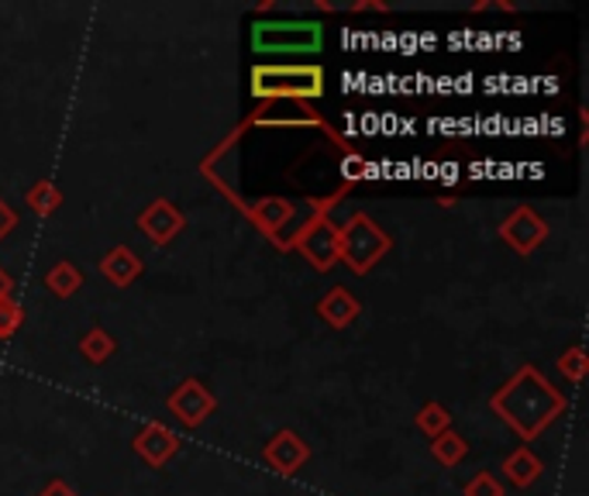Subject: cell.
Segmentation results:
<instances>
[{
	"label": "cell",
	"mask_w": 589,
	"mask_h": 496,
	"mask_svg": "<svg viewBox=\"0 0 589 496\" xmlns=\"http://www.w3.org/2000/svg\"><path fill=\"white\" fill-rule=\"evenodd\" d=\"M0 297H14V276L0 266Z\"/></svg>",
	"instance_id": "obj_27"
},
{
	"label": "cell",
	"mask_w": 589,
	"mask_h": 496,
	"mask_svg": "<svg viewBox=\"0 0 589 496\" xmlns=\"http://www.w3.org/2000/svg\"><path fill=\"white\" fill-rule=\"evenodd\" d=\"M463 496H507V489H503V483L493 473H476L463 486Z\"/></svg>",
	"instance_id": "obj_22"
},
{
	"label": "cell",
	"mask_w": 589,
	"mask_h": 496,
	"mask_svg": "<svg viewBox=\"0 0 589 496\" xmlns=\"http://www.w3.org/2000/svg\"><path fill=\"white\" fill-rule=\"evenodd\" d=\"M307 459H311V445H307V441L290 428L276 431L263 445V462L273 469L276 476H287V480L297 476L300 469L307 465Z\"/></svg>",
	"instance_id": "obj_10"
},
{
	"label": "cell",
	"mask_w": 589,
	"mask_h": 496,
	"mask_svg": "<svg viewBox=\"0 0 589 496\" xmlns=\"http://www.w3.org/2000/svg\"><path fill=\"white\" fill-rule=\"evenodd\" d=\"M503 476L510 486H518V489H531L537 480L545 476V462L542 455H537L531 445H518L510 455H503Z\"/></svg>",
	"instance_id": "obj_14"
},
{
	"label": "cell",
	"mask_w": 589,
	"mask_h": 496,
	"mask_svg": "<svg viewBox=\"0 0 589 496\" xmlns=\"http://www.w3.org/2000/svg\"><path fill=\"white\" fill-rule=\"evenodd\" d=\"M431 459L438 462L442 469L463 465L469 459V441L452 428V431H445V434H438V438L431 441Z\"/></svg>",
	"instance_id": "obj_16"
},
{
	"label": "cell",
	"mask_w": 589,
	"mask_h": 496,
	"mask_svg": "<svg viewBox=\"0 0 589 496\" xmlns=\"http://www.w3.org/2000/svg\"><path fill=\"white\" fill-rule=\"evenodd\" d=\"M390 249L393 239L366 211H355L345 224H338V258L355 276H369Z\"/></svg>",
	"instance_id": "obj_4"
},
{
	"label": "cell",
	"mask_w": 589,
	"mask_h": 496,
	"mask_svg": "<svg viewBox=\"0 0 589 496\" xmlns=\"http://www.w3.org/2000/svg\"><path fill=\"white\" fill-rule=\"evenodd\" d=\"M179 449H184V441H179V434H176L173 428L159 425V421L145 425V428L132 438V452H135L148 469H163V465H169V462L179 455Z\"/></svg>",
	"instance_id": "obj_11"
},
{
	"label": "cell",
	"mask_w": 589,
	"mask_h": 496,
	"mask_svg": "<svg viewBox=\"0 0 589 496\" xmlns=\"http://www.w3.org/2000/svg\"><path fill=\"white\" fill-rule=\"evenodd\" d=\"M345 190H335L331 197H311L314 214L300 221V228L293 231L290 239V252H300L307 266H314L318 273H327L331 266L338 263V221L331 218V207L345 200Z\"/></svg>",
	"instance_id": "obj_3"
},
{
	"label": "cell",
	"mask_w": 589,
	"mask_h": 496,
	"mask_svg": "<svg viewBox=\"0 0 589 496\" xmlns=\"http://www.w3.org/2000/svg\"><path fill=\"white\" fill-rule=\"evenodd\" d=\"M314 310L331 331H345L358 321V315H363V300H358L348 286H331V290L314 304Z\"/></svg>",
	"instance_id": "obj_12"
},
{
	"label": "cell",
	"mask_w": 589,
	"mask_h": 496,
	"mask_svg": "<svg viewBox=\"0 0 589 496\" xmlns=\"http://www.w3.org/2000/svg\"><path fill=\"white\" fill-rule=\"evenodd\" d=\"M166 410L176 417L184 428H200L208 417L218 414V397H214V389L197 379V376H187V379H179L176 389L166 397Z\"/></svg>",
	"instance_id": "obj_8"
},
{
	"label": "cell",
	"mask_w": 589,
	"mask_h": 496,
	"mask_svg": "<svg viewBox=\"0 0 589 496\" xmlns=\"http://www.w3.org/2000/svg\"><path fill=\"white\" fill-rule=\"evenodd\" d=\"M24 203H29L32 214L53 218L63 207V190L56 187V179H38V183H32V187H29V194H24Z\"/></svg>",
	"instance_id": "obj_18"
},
{
	"label": "cell",
	"mask_w": 589,
	"mask_h": 496,
	"mask_svg": "<svg viewBox=\"0 0 589 496\" xmlns=\"http://www.w3.org/2000/svg\"><path fill=\"white\" fill-rule=\"evenodd\" d=\"M252 48L259 56H293V52H321L324 45V24L311 18H276V21H255L252 24Z\"/></svg>",
	"instance_id": "obj_5"
},
{
	"label": "cell",
	"mask_w": 589,
	"mask_h": 496,
	"mask_svg": "<svg viewBox=\"0 0 589 496\" xmlns=\"http://www.w3.org/2000/svg\"><path fill=\"white\" fill-rule=\"evenodd\" d=\"M555 370L562 373V379H569L573 386H579L582 379H586V370H589V359H586V349L576 342V345H569L566 352H562L558 359H555Z\"/></svg>",
	"instance_id": "obj_20"
},
{
	"label": "cell",
	"mask_w": 589,
	"mask_h": 496,
	"mask_svg": "<svg viewBox=\"0 0 589 496\" xmlns=\"http://www.w3.org/2000/svg\"><path fill=\"white\" fill-rule=\"evenodd\" d=\"M18 221H21V218H18V211H14V207H11L4 197H0V242H4L8 234L18 228Z\"/></svg>",
	"instance_id": "obj_24"
},
{
	"label": "cell",
	"mask_w": 589,
	"mask_h": 496,
	"mask_svg": "<svg viewBox=\"0 0 589 496\" xmlns=\"http://www.w3.org/2000/svg\"><path fill=\"white\" fill-rule=\"evenodd\" d=\"M348 11H355V14H363V11H390V4H379V0H355Z\"/></svg>",
	"instance_id": "obj_26"
},
{
	"label": "cell",
	"mask_w": 589,
	"mask_h": 496,
	"mask_svg": "<svg viewBox=\"0 0 589 496\" xmlns=\"http://www.w3.org/2000/svg\"><path fill=\"white\" fill-rule=\"evenodd\" d=\"M490 410L527 445V441H537L569 410V400L558 386H552V379L537 365H521L490 397Z\"/></svg>",
	"instance_id": "obj_1"
},
{
	"label": "cell",
	"mask_w": 589,
	"mask_h": 496,
	"mask_svg": "<svg viewBox=\"0 0 589 496\" xmlns=\"http://www.w3.org/2000/svg\"><path fill=\"white\" fill-rule=\"evenodd\" d=\"M45 279V290L53 294V297H59V300H69V297H76L84 290V269L73 263V258H59L56 266H48V273L42 276Z\"/></svg>",
	"instance_id": "obj_15"
},
{
	"label": "cell",
	"mask_w": 589,
	"mask_h": 496,
	"mask_svg": "<svg viewBox=\"0 0 589 496\" xmlns=\"http://www.w3.org/2000/svg\"><path fill=\"white\" fill-rule=\"evenodd\" d=\"M100 276H104L114 290H127V286H135L145 263H142V255L132 249V245H114L108 249L104 255H100Z\"/></svg>",
	"instance_id": "obj_13"
},
{
	"label": "cell",
	"mask_w": 589,
	"mask_h": 496,
	"mask_svg": "<svg viewBox=\"0 0 589 496\" xmlns=\"http://www.w3.org/2000/svg\"><path fill=\"white\" fill-rule=\"evenodd\" d=\"M345 159H342V173H345V187H352V183H358L366 173H369V163L358 155L355 148H348V152H342Z\"/></svg>",
	"instance_id": "obj_23"
},
{
	"label": "cell",
	"mask_w": 589,
	"mask_h": 496,
	"mask_svg": "<svg viewBox=\"0 0 589 496\" xmlns=\"http://www.w3.org/2000/svg\"><path fill=\"white\" fill-rule=\"evenodd\" d=\"M80 355H84V362H90V365H108L111 362V355L118 352V342L111 338V331L108 328H100V324H93L84 338H80Z\"/></svg>",
	"instance_id": "obj_17"
},
{
	"label": "cell",
	"mask_w": 589,
	"mask_h": 496,
	"mask_svg": "<svg viewBox=\"0 0 589 496\" xmlns=\"http://www.w3.org/2000/svg\"><path fill=\"white\" fill-rule=\"evenodd\" d=\"M242 214L279 252H290V239H293V231L300 228V221H297V200L269 194V197H259V200L245 203Z\"/></svg>",
	"instance_id": "obj_6"
},
{
	"label": "cell",
	"mask_w": 589,
	"mask_h": 496,
	"mask_svg": "<svg viewBox=\"0 0 589 496\" xmlns=\"http://www.w3.org/2000/svg\"><path fill=\"white\" fill-rule=\"evenodd\" d=\"M248 90L263 103H311L324 97L327 84L318 63H259L248 73Z\"/></svg>",
	"instance_id": "obj_2"
},
{
	"label": "cell",
	"mask_w": 589,
	"mask_h": 496,
	"mask_svg": "<svg viewBox=\"0 0 589 496\" xmlns=\"http://www.w3.org/2000/svg\"><path fill=\"white\" fill-rule=\"evenodd\" d=\"M38 496H80V493H76L66 480H48V483L38 489Z\"/></svg>",
	"instance_id": "obj_25"
},
{
	"label": "cell",
	"mask_w": 589,
	"mask_h": 496,
	"mask_svg": "<svg viewBox=\"0 0 589 496\" xmlns=\"http://www.w3.org/2000/svg\"><path fill=\"white\" fill-rule=\"evenodd\" d=\"M414 428H418L427 441H434L438 434L452 431V414H448V407H445L442 400H427V404L418 407V414H414Z\"/></svg>",
	"instance_id": "obj_19"
},
{
	"label": "cell",
	"mask_w": 589,
	"mask_h": 496,
	"mask_svg": "<svg viewBox=\"0 0 589 496\" xmlns=\"http://www.w3.org/2000/svg\"><path fill=\"white\" fill-rule=\"evenodd\" d=\"M24 324V307L14 297H0V342H11Z\"/></svg>",
	"instance_id": "obj_21"
},
{
	"label": "cell",
	"mask_w": 589,
	"mask_h": 496,
	"mask_svg": "<svg viewBox=\"0 0 589 496\" xmlns=\"http://www.w3.org/2000/svg\"><path fill=\"white\" fill-rule=\"evenodd\" d=\"M548 221H545V214L542 211H534L531 203H518L514 211H510L503 221H500V228H497V234H500V242L514 252V255H521V258H527V255H534L537 249H542L545 242H548Z\"/></svg>",
	"instance_id": "obj_7"
},
{
	"label": "cell",
	"mask_w": 589,
	"mask_h": 496,
	"mask_svg": "<svg viewBox=\"0 0 589 496\" xmlns=\"http://www.w3.org/2000/svg\"><path fill=\"white\" fill-rule=\"evenodd\" d=\"M135 228L145 234L148 245L166 249L187 231V214H184V207H176L169 197H156L148 207H142Z\"/></svg>",
	"instance_id": "obj_9"
}]
</instances>
